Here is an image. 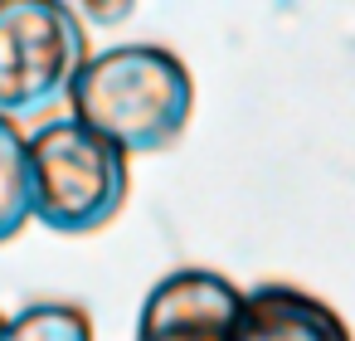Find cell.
I'll return each instance as SVG.
<instances>
[{"label":"cell","mask_w":355,"mask_h":341,"mask_svg":"<svg viewBox=\"0 0 355 341\" xmlns=\"http://www.w3.org/2000/svg\"><path fill=\"white\" fill-rule=\"evenodd\" d=\"M35 219V166H30V137L0 117V244H10Z\"/></svg>","instance_id":"cell-6"},{"label":"cell","mask_w":355,"mask_h":341,"mask_svg":"<svg viewBox=\"0 0 355 341\" xmlns=\"http://www.w3.org/2000/svg\"><path fill=\"white\" fill-rule=\"evenodd\" d=\"M88 64V30L59 0H0V117H35L69 98Z\"/></svg>","instance_id":"cell-3"},{"label":"cell","mask_w":355,"mask_h":341,"mask_svg":"<svg viewBox=\"0 0 355 341\" xmlns=\"http://www.w3.org/2000/svg\"><path fill=\"white\" fill-rule=\"evenodd\" d=\"M239 341H355L331 302L292 283H263L243 292Z\"/></svg>","instance_id":"cell-5"},{"label":"cell","mask_w":355,"mask_h":341,"mask_svg":"<svg viewBox=\"0 0 355 341\" xmlns=\"http://www.w3.org/2000/svg\"><path fill=\"white\" fill-rule=\"evenodd\" d=\"M0 341H93V322L73 302H35L6 322Z\"/></svg>","instance_id":"cell-7"},{"label":"cell","mask_w":355,"mask_h":341,"mask_svg":"<svg viewBox=\"0 0 355 341\" xmlns=\"http://www.w3.org/2000/svg\"><path fill=\"white\" fill-rule=\"evenodd\" d=\"M0 336H6V317H0Z\"/></svg>","instance_id":"cell-8"},{"label":"cell","mask_w":355,"mask_h":341,"mask_svg":"<svg viewBox=\"0 0 355 341\" xmlns=\"http://www.w3.org/2000/svg\"><path fill=\"white\" fill-rule=\"evenodd\" d=\"M73 122L112 142L117 151L156 156L175 147L195 113V83L180 54L161 44H112L88 54L69 88Z\"/></svg>","instance_id":"cell-1"},{"label":"cell","mask_w":355,"mask_h":341,"mask_svg":"<svg viewBox=\"0 0 355 341\" xmlns=\"http://www.w3.org/2000/svg\"><path fill=\"white\" fill-rule=\"evenodd\" d=\"M243 292L214 268L166 273L137 317V341H239Z\"/></svg>","instance_id":"cell-4"},{"label":"cell","mask_w":355,"mask_h":341,"mask_svg":"<svg viewBox=\"0 0 355 341\" xmlns=\"http://www.w3.org/2000/svg\"><path fill=\"white\" fill-rule=\"evenodd\" d=\"M35 219L54 234H93L127 205V151L73 117H54L30 137Z\"/></svg>","instance_id":"cell-2"}]
</instances>
